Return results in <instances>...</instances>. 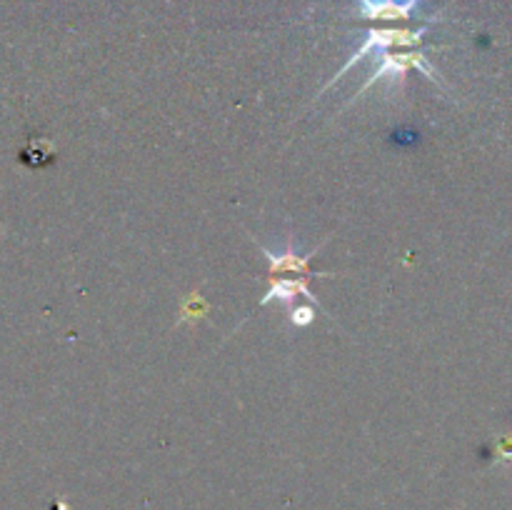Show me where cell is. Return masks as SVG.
<instances>
[{"label": "cell", "instance_id": "8992f818", "mask_svg": "<svg viewBox=\"0 0 512 510\" xmlns=\"http://www.w3.org/2000/svg\"><path fill=\"white\" fill-rule=\"evenodd\" d=\"M288 320L290 325H295V328H308V325H313L315 320V308L313 305H290L288 308Z\"/></svg>", "mask_w": 512, "mask_h": 510}, {"label": "cell", "instance_id": "5b68a950", "mask_svg": "<svg viewBox=\"0 0 512 510\" xmlns=\"http://www.w3.org/2000/svg\"><path fill=\"white\" fill-rule=\"evenodd\" d=\"M420 0H358V18L365 20H410Z\"/></svg>", "mask_w": 512, "mask_h": 510}, {"label": "cell", "instance_id": "6da1fadb", "mask_svg": "<svg viewBox=\"0 0 512 510\" xmlns=\"http://www.w3.org/2000/svg\"><path fill=\"white\" fill-rule=\"evenodd\" d=\"M413 68L420 70V73H423L425 78H430V80H435V83H440L438 70H435L433 65H430L428 55H425V53H383V55H380V63L375 65L373 73L368 75V80H365V83L360 85V90H358V93H355V98L345 103V108H350V105L358 103V100L363 98V95L368 93V90L373 88L375 83H388V93H393V90L403 93L405 73H408V70H413Z\"/></svg>", "mask_w": 512, "mask_h": 510}, {"label": "cell", "instance_id": "7a4b0ae2", "mask_svg": "<svg viewBox=\"0 0 512 510\" xmlns=\"http://www.w3.org/2000/svg\"><path fill=\"white\" fill-rule=\"evenodd\" d=\"M423 35H425V28H373L365 33V40L358 45V50H353V55H350L348 60H345L343 68L338 70V73L333 75V78L328 80V83L320 88V95L325 93V90L333 88L338 80H343L345 75L350 73V70L355 68L358 63H363L365 58H370V55L378 53V58L383 53H388L390 48H410V45H420L423 43Z\"/></svg>", "mask_w": 512, "mask_h": 510}, {"label": "cell", "instance_id": "3957f363", "mask_svg": "<svg viewBox=\"0 0 512 510\" xmlns=\"http://www.w3.org/2000/svg\"><path fill=\"white\" fill-rule=\"evenodd\" d=\"M325 243H328V238H325L323 243H320L318 248H315L313 253H308V255H298V253H295L293 238H288V243H285L283 253H273V250H268V248H265V245H258V248H260V253L265 255V260H268L270 275L300 273V275H305V278H330V273H313V270H310V260H313L315 255H318V250L323 248Z\"/></svg>", "mask_w": 512, "mask_h": 510}, {"label": "cell", "instance_id": "277c9868", "mask_svg": "<svg viewBox=\"0 0 512 510\" xmlns=\"http://www.w3.org/2000/svg\"><path fill=\"white\" fill-rule=\"evenodd\" d=\"M300 298H305V300H310V303L318 305V298H315V293L310 290L308 278H275L273 275V278H270V285H268V293L258 300V305L263 308V305L278 300V303H283L285 308H290V305L298 303Z\"/></svg>", "mask_w": 512, "mask_h": 510}]
</instances>
